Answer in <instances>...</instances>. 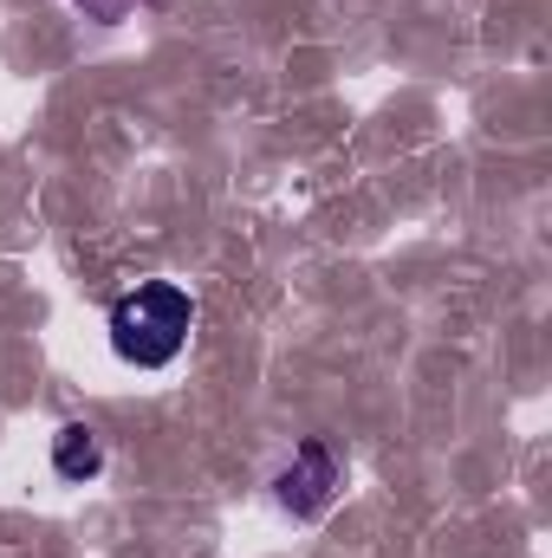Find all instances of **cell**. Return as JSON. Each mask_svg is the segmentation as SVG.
<instances>
[{"label":"cell","mask_w":552,"mask_h":558,"mask_svg":"<svg viewBox=\"0 0 552 558\" xmlns=\"http://www.w3.org/2000/svg\"><path fill=\"white\" fill-rule=\"evenodd\" d=\"M79 7H85L92 20H124V13H131L137 0H79Z\"/></svg>","instance_id":"obj_4"},{"label":"cell","mask_w":552,"mask_h":558,"mask_svg":"<svg viewBox=\"0 0 552 558\" xmlns=\"http://www.w3.org/2000/svg\"><path fill=\"white\" fill-rule=\"evenodd\" d=\"M338 487H345V468H338L332 441H319V435H305L292 448V461L274 474V500H279V513H292V520H319L338 500Z\"/></svg>","instance_id":"obj_2"},{"label":"cell","mask_w":552,"mask_h":558,"mask_svg":"<svg viewBox=\"0 0 552 558\" xmlns=\"http://www.w3.org/2000/svg\"><path fill=\"white\" fill-rule=\"evenodd\" d=\"M52 474H59V481H98V474H105V441H98V428L65 422V428L52 435Z\"/></svg>","instance_id":"obj_3"},{"label":"cell","mask_w":552,"mask_h":558,"mask_svg":"<svg viewBox=\"0 0 552 558\" xmlns=\"http://www.w3.org/2000/svg\"><path fill=\"white\" fill-rule=\"evenodd\" d=\"M195 331V299L176 279H143L137 292H124L111 305V351L137 371H163L182 357Z\"/></svg>","instance_id":"obj_1"}]
</instances>
